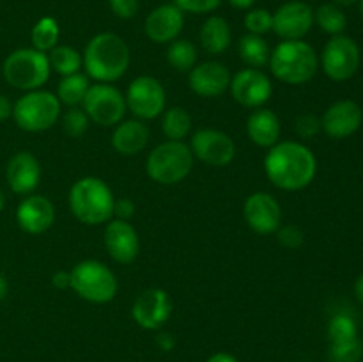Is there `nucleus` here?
I'll return each mask as SVG.
<instances>
[{
    "label": "nucleus",
    "instance_id": "nucleus-47",
    "mask_svg": "<svg viewBox=\"0 0 363 362\" xmlns=\"http://www.w3.org/2000/svg\"><path fill=\"white\" fill-rule=\"evenodd\" d=\"M354 295H357L358 300L363 304V273L360 277L357 279V283H354Z\"/></svg>",
    "mask_w": 363,
    "mask_h": 362
},
{
    "label": "nucleus",
    "instance_id": "nucleus-14",
    "mask_svg": "<svg viewBox=\"0 0 363 362\" xmlns=\"http://www.w3.org/2000/svg\"><path fill=\"white\" fill-rule=\"evenodd\" d=\"M172 314L170 295L162 287H147L135 298L131 305V318L145 330H158L169 322Z\"/></svg>",
    "mask_w": 363,
    "mask_h": 362
},
{
    "label": "nucleus",
    "instance_id": "nucleus-23",
    "mask_svg": "<svg viewBox=\"0 0 363 362\" xmlns=\"http://www.w3.org/2000/svg\"><path fill=\"white\" fill-rule=\"evenodd\" d=\"M280 133L282 124L273 110L261 106L248 116L247 135L259 148H273L277 142H280Z\"/></svg>",
    "mask_w": 363,
    "mask_h": 362
},
{
    "label": "nucleus",
    "instance_id": "nucleus-33",
    "mask_svg": "<svg viewBox=\"0 0 363 362\" xmlns=\"http://www.w3.org/2000/svg\"><path fill=\"white\" fill-rule=\"evenodd\" d=\"M330 343H342L357 337V323L347 312H339L328 323Z\"/></svg>",
    "mask_w": 363,
    "mask_h": 362
},
{
    "label": "nucleus",
    "instance_id": "nucleus-20",
    "mask_svg": "<svg viewBox=\"0 0 363 362\" xmlns=\"http://www.w3.org/2000/svg\"><path fill=\"white\" fill-rule=\"evenodd\" d=\"M363 112L353 99H340L330 105L321 117V130L332 138H346L362 126Z\"/></svg>",
    "mask_w": 363,
    "mask_h": 362
},
{
    "label": "nucleus",
    "instance_id": "nucleus-37",
    "mask_svg": "<svg viewBox=\"0 0 363 362\" xmlns=\"http://www.w3.org/2000/svg\"><path fill=\"white\" fill-rule=\"evenodd\" d=\"M277 240L286 248H300L305 241V234L294 224H286L277 229Z\"/></svg>",
    "mask_w": 363,
    "mask_h": 362
},
{
    "label": "nucleus",
    "instance_id": "nucleus-42",
    "mask_svg": "<svg viewBox=\"0 0 363 362\" xmlns=\"http://www.w3.org/2000/svg\"><path fill=\"white\" fill-rule=\"evenodd\" d=\"M71 284V273L67 270H57L52 275V286H55L57 290H66Z\"/></svg>",
    "mask_w": 363,
    "mask_h": 362
},
{
    "label": "nucleus",
    "instance_id": "nucleus-12",
    "mask_svg": "<svg viewBox=\"0 0 363 362\" xmlns=\"http://www.w3.org/2000/svg\"><path fill=\"white\" fill-rule=\"evenodd\" d=\"M230 96L234 102L245 109H261L269 102L273 94V84L262 70L245 67L233 75L229 85Z\"/></svg>",
    "mask_w": 363,
    "mask_h": 362
},
{
    "label": "nucleus",
    "instance_id": "nucleus-19",
    "mask_svg": "<svg viewBox=\"0 0 363 362\" xmlns=\"http://www.w3.org/2000/svg\"><path fill=\"white\" fill-rule=\"evenodd\" d=\"M184 27V13L176 4H162L147 14L144 23L145 35L156 45H167L179 38Z\"/></svg>",
    "mask_w": 363,
    "mask_h": 362
},
{
    "label": "nucleus",
    "instance_id": "nucleus-51",
    "mask_svg": "<svg viewBox=\"0 0 363 362\" xmlns=\"http://www.w3.org/2000/svg\"><path fill=\"white\" fill-rule=\"evenodd\" d=\"M360 2V11H362V16H363V0H358Z\"/></svg>",
    "mask_w": 363,
    "mask_h": 362
},
{
    "label": "nucleus",
    "instance_id": "nucleus-32",
    "mask_svg": "<svg viewBox=\"0 0 363 362\" xmlns=\"http://www.w3.org/2000/svg\"><path fill=\"white\" fill-rule=\"evenodd\" d=\"M314 23H318L319 28L326 34L339 35L346 31L347 18L335 4H323L314 11Z\"/></svg>",
    "mask_w": 363,
    "mask_h": 362
},
{
    "label": "nucleus",
    "instance_id": "nucleus-31",
    "mask_svg": "<svg viewBox=\"0 0 363 362\" xmlns=\"http://www.w3.org/2000/svg\"><path fill=\"white\" fill-rule=\"evenodd\" d=\"M59 35H60V28L55 18L43 16L41 20L34 25V28H32L30 32L32 48L48 53L50 50L57 46V43H59Z\"/></svg>",
    "mask_w": 363,
    "mask_h": 362
},
{
    "label": "nucleus",
    "instance_id": "nucleus-48",
    "mask_svg": "<svg viewBox=\"0 0 363 362\" xmlns=\"http://www.w3.org/2000/svg\"><path fill=\"white\" fill-rule=\"evenodd\" d=\"M7 291H9V284H7L6 277L0 273V302L7 297Z\"/></svg>",
    "mask_w": 363,
    "mask_h": 362
},
{
    "label": "nucleus",
    "instance_id": "nucleus-44",
    "mask_svg": "<svg viewBox=\"0 0 363 362\" xmlns=\"http://www.w3.org/2000/svg\"><path fill=\"white\" fill-rule=\"evenodd\" d=\"M13 116V103L9 102V98H6L4 94H0V123Z\"/></svg>",
    "mask_w": 363,
    "mask_h": 362
},
{
    "label": "nucleus",
    "instance_id": "nucleus-21",
    "mask_svg": "<svg viewBox=\"0 0 363 362\" xmlns=\"http://www.w3.org/2000/svg\"><path fill=\"white\" fill-rule=\"evenodd\" d=\"M16 222L28 234L46 233L55 222L53 202L45 195L30 194L18 204Z\"/></svg>",
    "mask_w": 363,
    "mask_h": 362
},
{
    "label": "nucleus",
    "instance_id": "nucleus-22",
    "mask_svg": "<svg viewBox=\"0 0 363 362\" xmlns=\"http://www.w3.org/2000/svg\"><path fill=\"white\" fill-rule=\"evenodd\" d=\"M6 177L14 194L30 195L41 181V163L32 153L20 151L7 163Z\"/></svg>",
    "mask_w": 363,
    "mask_h": 362
},
{
    "label": "nucleus",
    "instance_id": "nucleus-25",
    "mask_svg": "<svg viewBox=\"0 0 363 362\" xmlns=\"http://www.w3.org/2000/svg\"><path fill=\"white\" fill-rule=\"evenodd\" d=\"M233 41L229 23L222 16H209L201 28V45L211 55H222Z\"/></svg>",
    "mask_w": 363,
    "mask_h": 362
},
{
    "label": "nucleus",
    "instance_id": "nucleus-45",
    "mask_svg": "<svg viewBox=\"0 0 363 362\" xmlns=\"http://www.w3.org/2000/svg\"><path fill=\"white\" fill-rule=\"evenodd\" d=\"M206 362H240L233 353H227V351H216Z\"/></svg>",
    "mask_w": 363,
    "mask_h": 362
},
{
    "label": "nucleus",
    "instance_id": "nucleus-49",
    "mask_svg": "<svg viewBox=\"0 0 363 362\" xmlns=\"http://www.w3.org/2000/svg\"><path fill=\"white\" fill-rule=\"evenodd\" d=\"M357 2L358 0H332V4H335V6H339V7H350Z\"/></svg>",
    "mask_w": 363,
    "mask_h": 362
},
{
    "label": "nucleus",
    "instance_id": "nucleus-27",
    "mask_svg": "<svg viewBox=\"0 0 363 362\" xmlns=\"http://www.w3.org/2000/svg\"><path fill=\"white\" fill-rule=\"evenodd\" d=\"M91 78L84 73H74L62 77V80L57 85V98L60 105L66 106H80L87 96L89 87H91Z\"/></svg>",
    "mask_w": 363,
    "mask_h": 362
},
{
    "label": "nucleus",
    "instance_id": "nucleus-17",
    "mask_svg": "<svg viewBox=\"0 0 363 362\" xmlns=\"http://www.w3.org/2000/svg\"><path fill=\"white\" fill-rule=\"evenodd\" d=\"M103 241H105V248L110 258L121 265L133 263L140 252L138 233L128 220L112 219L106 222Z\"/></svg>",
    "mask_w": 363,
    "mask_h": 362
},
{
    "label": "nucleus",
    "instance_id": "nucleus-39",
    "mask_svg": "<svg viewBox=\"0 0 363 362\" xmlns=\"http://www.w3.org/2000/svg\"><path fill=\"white\" fill-rule=\"evenodd\" d=\"M174 4H176L183 13L206 14L215 11L216 7L222 4V0H174Z\"/></svg>",
    "mask_w": 363,
    "mask_h": 362
},
{
    "label": "nucleus",
    "instance_id": "nucleus-24",
    "mask_svg": "<svg viewBox=\"0 0 363 362\" xmlns=\"http://www.w3.org/2000/svg\"><path fill=\"white\" fill-rule=\"evenodd\" d=\"M149 142V128L140 119L121 121L112 133V146L124 156H135L144 151Z\"/></svg>",
    "mask_w": 363,
    "mask_h": 362
},
{
    "label": "nucleus",
    "instance_id": "nucleus-28",
    "mask_svg": "<svg viewBox=\"0 0 363 362\" xmlns=\"http://www.w3.org/2000/svg\"><path fill=\"white\" fill-rule=\"evenodd\" d=\"M162 131L167 141H183L191 131V116L181 106L163 110L162 114Z\"/></svg>",
    "mask_w": 363,
    "mask_h": 362
},
{
    "label": "nucleus",
    "instance_id": "nucleus-36",
    "mask_svg": "<svg viewBox=\"0 0 363 362\" xmlns=\"http://www.w3.org/2000/svg\"><path fill=\"white\" fill-rule=\"evenodd\" d=\"M245 28L250 34H268L273 31V14L268 9H250L245 14Z\"/></svg>",
    "mask_w": 363,
    "mask_h": 362
},
{
    "label": "nucleus",
    "instance_id": "nucleus-9",
    "mask_svg": "<svg viewBox=\"0 0 363 362\" xmlns=\"http://www.w3.org/2000/svg\"><path fill=\"white\" fill-rule=\"evenodd\" d=\"M82 109L89 116L91 123L99 124V126H116L124 119L126 114V99L124 94L112 84H99L96 82L91 85L85 96Z\"/></svg>",
    "mask_w": 363,
    "mask_h": 362
},
{
    "label": "nucleus",
    "instance_id": "nucleus-16",
    "mask_svg": "<svg viewBox=\"0 0 363 362\" xmlns=\"http://www.w3.org/2000/svg\"><path fill=\"white\" fill-rule=\"evenodd\" d=\"M245 222L257 234H273L282 224L280 202L268 192H254L243 204Z\"/></svg>",
    "mask_w": 363,
    "mask_h": 362
},
{
    "label": "nucleus",
    "instance_id": "nucleus-29",
    "mask_svg": "<svg viewBox=\"0 0 363 362\" xmlns=\"http://www.w3.org/2000/svg\"><path fill=\"white\" fill-rule=\"evenodd\" d=\"M50 66L55 73L67 77V75L80 73L82 66H84V59L82 53L77 48L67 45H57L48 52Z\"/></svg>",
    "mask_w": 363,
    "mask_h": 362
},
{
    "label": "nucleus",
    "instance_id": "nucleus-30",
    "mask_svg": "<svg viewBox=\"0 0 363 362\" xmlns=\"http://www.w3.org/2000/svg\"><path fill=\"white\" fill-rule=\"evenodd\" d=\"M167 60L179 73H190L197 64V48L188 39H174L167 48Z\"/></svg>",
    "mask_w": 363,
    "mask_h": 362
},
{
    "label": "nucleus",
    "instance_id": "nucleus-34",
    "mask_svg": "<svg viewBox=\"0 0 363 362\" xmlns=\"http://www.w3.org/2000/svg\"><path fill=\"white\" fill-rule=\"evenodd\" d=\"M62 131L71 138H78L89 130L91 119L82 106H71L62 114Z\"/></svg>",
    "mask_w": 363,
    "mask_h": 362
},
{
    "label": "nucleus",
    "instance_id": "nucleus-18",
    "mask_svg": "<svg viewBox=\"0 0 363 362\" xmlns=\"http://www.w3.org/2000/svg\"><path fill=\"white\" fill-rule=\"evenodd\" d=\"M230 78L233 75L225 64L218 60H208L191 67L188 73V85L201 98H218L229 91Z\"/></svg>",
    "mask_w": 363,
    "mask_h": 362
},
{
    "label": "nucleus",
    "instance_id": "nucleus-8",
    "mask_svg": "<svg viewBox=\"0 0 363 362\" xmlns=\"http://www.w3.org/2000/svg\"><path fill=\"white\" fill-rule=\"evenodd\" d=\"M60 105L59 98L53 92L35 89L28 91L13 105V119L21 130L39 133L46 131L59 121Z\"/></svg>",
    "mask_w": 363,
    "mask_h": 362
},
{
    "label": "nucleus",
    "instance_id": "nucleus-10",
    "mask_svg": "<svg viewBox=\"0 0 363 362\" xmlns=\"http://www.w3.org/2000/svg\"><path fill=\"white\" fill-rule=\"evenodd\" d=\"M126 106L140 121L155 119L162 116L167 106V92L162 82L149 75H142L131 80L126 89Z\"/></svg>",
    "mask_w": 363,
    "mask_h": 362
},
{
    "label": "nucleus",
    "instance_id": "nucleus-5",
    "mask_svg": "<svg viewBox=\"0 0 363 362\" xmlns=\"http://www.w3.org/2000/svg\"><path fill=\"white\" fill-rule=\"evenodd\" d=\"M194 167V153L183 141H165L145 160V172L158 185H177L186 180Z\"/></svg>",
    "mask_w": 363,
    "mask_h": 362
},
{
    "label": "nucleus",
    "instance_id": "nucleus-1",
    "mask_svg": "<svg viewBox=\"0 0 363 362\" xmlns=\"http://www.w3.org/2000/svg\"><path fill=\"white\" fill-rule=\"evenodd\" d=\"M268 180L286 192L303 190L314 181L318 160L305 144L296 141H280L269 148L264 158Z\"/></svg>",
    "mask_w": 363,
    "mask_h": 362
},
{
    "label": "nucleus",
    "instance_id": "nucleus-3",
    "mask_svg": "<svg viewBox=\"0 0 363 362\" xmlns=\"http://www.w3.org/2000/svg\"><path fill=\"white\" fill-rule=\"evenodd\" d=\"M69 209L85 226H99L113 219L112 188L101 177L85 176L74 181L67 195Z\"/></svg>",
    "mask_w": 363,
    "mask_h": 362
},
{
    "label": "nucleus",
    "instance_id": "nucleus-6",
    "mask_svg": "<svg viewBox=\"0 0 363 362\" xmlns=\"http://www.w3.org/2000/svg\"><path fill=\"white\" fill-rule=\"evenodd\" d=\"M69 287L85 302L91 304H108L116 298L119 284L116 273L105 263L96 259H85L77 263L71 270Z\"/></svg>",
    "mask_w": 363,
    "mask_h": 362
},
{
    "label": "nucleus",
    "instance_id": "nucleus-2",
    "mask_svg": "<svg viewBox=\"0 0 363 362\" xmlns=\"http://www.w3.org/2000/svg\"><path fill=\"white\" fill-rule=\"evenodd\" d=\"M85 75L99 84L119 80L130 67L131 53L128 43L113 32L96 34L84 50Z\"/></svg>",
    "mask_w": 363,
    "mask_h": 362
},
{
    "label": "nucleus",
    "instance_id": "nucleus-4",
    "mask_svg": "<svg viewBox=\"0 0 363 362\" xmlns=\"http://www.w3.org/2000/svg\"><path fill=\"white\" fill-rule=\"evenodd\" d=\"M268 66L277 80L287 85H303L318 73L319 57L303 39L282 41L269 55Z\"/></svg>",
    "mask_w": 363,
    "mask_h": 362
},
{
    "label": "nucleus",
    "instance_id": "nucleus-40",
    "mask_svg": "<svg viewBox=\"0 0 363 362\" xmlns=\"http://www.w3.org/2000/svg\"><path fill=\"white\" fill-rule=\"evenodd\" d=\"M110 9L117 18L131 20L138 13V0H108Z\"/></svg>",
    "mask_w": 363,
    "mask_h": 362
},
{
    "label": "nucleus",
    "instance_id": "nucleus-26",
    "mask_svg": "<svg viewBox=\"0 0 363 362\" xmlns=\"http://www.w3.org/2000/svg\"><path fill=\"white\" fill-rule=\"evenodd\" d=\"M238 53H240L241 60H243L248 67L261 70V67H264L266 64L269 62L272 50H269V45L266 43V39L262 38V35L247 32V34L240 39V43H238Z\"/></svg>",
    "mask_w": 363,
    "mask_h": 362
},
{
    "label": "nucleus",
    "instance_id": "nucleus-38",
    "mask_svg": "<svg viewBox=\"0 0 363 362\" xmlns=\"http://www.w3.org/2000/svg\"><path fill=\"white\" fill-rule=\"evenodd\" d=\"M294 131L301 138H312L321 131V119L314 114H301L294 121Z\"/></svg>",
    "mask_w": 363,
    "mask_h": 362
},
{
    "label": "nucleus",
    "instance_id": "nucleus-15",
    "mask_svg": "<svg viewBox=\"0 0 363 362\" xmlns=\"http://www.w3.org/2000/svg\"><path fill=\"white\" fill-rule=\"evenodd\" d=\"M314 27V9L307 2L291 0L273 13V32L284 41L303 39Z\"/></svg>",
    "mask_w": 363,
    "mask_h": 362
},
{
    "label": "nucleus",
    "instance_id": "nucleus-43",
    "mask_svg": "<svg viewBox=\"0 0 363 362\" xmlns=\"http://www.w3.org/2000/svg\"><path fill=\"white\" fill-rule=\"evenodd\" d=\"M156 344H158L163 351H170L174 346H176V339H174L172 334L162 332L158 334V337H156Z\"/></svg>",
    "mask_w": 363,
    "mask_h": 362
},
{
    "label": "nucleus",
    "instance_id": "nucleus-50",
    "mask_svg": "<svg viewBox=\"0 0 363 362\" xmlns=\"http://www.w3.org/2000/svg\"><path fill=\"white\" fill-rule=\"evenodd\" d=\"M4 206H6V195H4L2 188H0V212L4 209Z\"/></svg>",
    "mask_w": 363,
    "mask_h": 362
},
{
    "label": "nucleus",
    "instance_id": "nucleus-7",
    "mask_svg": "<svg viewBox=\"0 0 363 362\" xmlns=\"http://www.w3.org/2000/svg\"><path fill=\"white\" fill-rule=\"evenodd\" d=\"M2 73L7 84L21 91L41 89L52 75L48 53L35 48L14 50L4 60Z\"/></svg>",
    "mask_w": 363,
    "mask_h": 362
},
{
    "label": "nucleus",
    "instance_id": "nucleus-41",
    "mask_svg": "<svg viewBox=\"0 0 363 362\" xmlns=\"http://www.w3.org/2000/svg\"><path fill=\"white\" fill-rule=\"evenodd\" d=\"M135 215V202L131 199H116L113 202V216L119 220H130Z\"/></svg>",
    "mask_w": 363,
    "mask_h": 362
},
{
    "label": "nucleus",
    "instance_id": "nucleus-46",
    "mask_svg": "<svg viewBox=\"0 0 363 362\" xmlns=\"http://www.w3.org/2000/svg\"><path fill=\"white\" fill-rule=\"evenodd\" d=\"M255 0H229V4L236 9H250Z\"/></svg>",
    "mask_w": 363,
    "mask_h": 362
},
{
    "label": "nucleus",
    "instance_id": "nucleus-13",
    "mask_svg": "<svg viewBox=\"0 0 363 362\" xmlns=\"http://www.w3.org/2000/svg\"><path fill=\"white\" fill-rule=\"evenodd\" d=\"M190 149L194 158L211 167H227L236 156V144L230 135L213 128H201L195 131L190 138Z\"/></svg>",
    "mask_w": 363,
    "mask_h": 362
},
{
    "label": "nucleus",
    "instance_id": "nucleus-35",
    "mask_svg": "<svg viewBox=\"0 0 363 362\" xmlns=\"http://www.w3.org/2000/svg\"><path fill=\"white\" fill-rule=\"evenodd\" d=\"M363 353V344L358 337L342 343L330 344L328 357L332 362H358Z\"/></svg>",
    "mask_w": 363,
    "mask_h": 362
},
{
    "label": "nucleus",
    "instance_id": "nucleus-11",
    "mask_svg": "<svg viewBox=\"0 0 363 362\" xmlns=\"http://www.w3.org/2000/svg\"><path fill=\"white\" fill-rule=\"evenodd\" d=\"M321 64L326 77L333 82H346L360 67V48L347 35H333L323 50Z\"/></svg>",
    "mask_w": 363,
    "mask_h": 362
}]
</instances>
